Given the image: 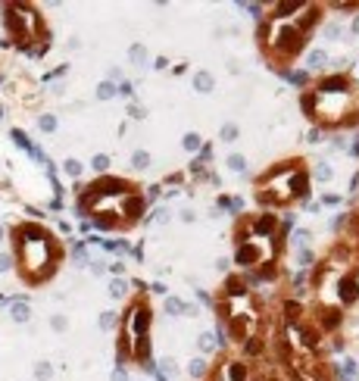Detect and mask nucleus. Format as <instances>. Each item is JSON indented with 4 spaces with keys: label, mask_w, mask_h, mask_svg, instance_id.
<instances>
[{
    "label": "nucleus",
    "mask_w": 359,
    "mask_h": 381,
    "mask_svg": "<svg viewBox=\"0 0 359 381\" xmlns=\"http://www.w3.org/2000/svg\"><path fill=\"white\" fill-rule=\"evenodd\" d=\"M38 129H41L44 135H53V132L60 129V122H57V116H53V113H41V116H38Z\"/></svg>",
    "instance_id": "nucleus-30"
},
{
    "label": "nucleus",
    "mask_w": 359,
    "mask_h": 381,
    "mask_svg": "<svg viewBox=\"0 0 359 381\" xmlns=\"http://www.w3.org/2000/svg\"><path fill=\"white\" fill-rule=\"evenodd\" d=\"M219 141H225V144L241 141V125H238V122H222V129H219Z\"/></svg>",
    "instance_id": "nucleus-25"
},
{
    "label": "nucleus",
    "mask_w": 359,
    "mask_h": 381,
    "mask_svg": "<svg viewBox=\"0 0 359 381\" xmlns=\"http://www.w3.org/2000/svg\"><path fill=\"white\" fill-rule=\"evenodd\" d=\"M128 60H131V66H138V69H147V66H150V53H147V47H144V44H131V47H128Z\"/></svg>",
    "instance_id": "nucleus-19"
},
{
    "label": "nucleus",
    "mask_w": 359,
    "mask_h": 381,
    "mask_svg": "<svg viewBox=\"0 0 359 381\" xmlns=\"http://www.w3.org/2000/svg\"><path fill=\"white\" fill-rule=\"evenodd\" d=\"M312 241H316L312 228H294V231H291V247H294V250H303V247H309Z\"/></svg>",
    "instance_id": "nucleus-20"
},
{
    "label": "nucleus",
    "mask_w": 359,
    "mask_h": 381,
    "mask_svg": "<svg viewBox=\"0 0 359 381\" xmlns=\"http://www.w3.org/2000/svg\"><path fill=\"white\" fill-rule=\"evenodd\" d=\"M150 66H153L156 72H163V69H172V63H169V57H163V53H159V57H156V60H153Z\"/></svg>",
    "instance_id": "nucleus-49"
},
{
    "label": "nucleus",
    "mask_w": 359,
    "mask_h": 381,
    "mask_svg": "<svg viewBox=\"0 0 359 381\" xmlns=\"http://www.w3.org/2000/svg\"><path fill=\"white\" fill-rule=\"evenodd\" d=\"M106 272H110L113 278H125V263H122V260H116V263L106 266Z\"/></svg>",
    "instance_id": "nucleus-42"
},
{
    "label": "nucleus",
    "mask_w": 359,
    "mask_h": 381,
    "mask_svg": "<svg viewBox=\"0 0 359 381\" xmlns=\"http://www.w3.org/2000/svg\"><path fill=\"white\" fill-rule=\"evenodd\" d=\"M337 300L344 306H353L359 300V278L353 275V272H347V275L337 278Z\"/></svg>",
    "instance_id": "nucleus-6"
},
{
    "label": "nucleus",
    "mask_w": 359,
    "mask_h": 381,
    "mask_svg": "<svg viewBox=\"0 0 359 381\" xmlns=\"http://www.w3.org/2000/svg\"><path fill=\"white\" fill-rule=\"evenodd\" d=\"M13 141L19 144V147H25V150H28V138H25V132H19V129H13Z\"/></svg>",
    "instance_id": "nucleus-52"
},
{
    "label": "nucleus",
    "mask_w": 359,
    "mask_h": 381,
    "mask_svg": "<svg viewBox=\"0 0 359 381\" xmlns=\"http://www.w3.org/2000/svg\"><path fill=\"white\" fill-rule=\"evenodd\" d=\"M4 241H7V225L0 222V244H4Z\"/></svg>",
    "instance_id": "nucleus-59"
},
{
    "label": "nucleus",
    "mask_w": 359,
    "mask_h": 381,
    "mask_svg": "<svg viewBox=\"0 0 359 381\" xmlns=\"http://www.w3.org/2000/svg\"><path fill=\"white\" fill-rule=\"evenodd\" d=\"M119 97H125V100L131 103V100H134V84H131V81H122V84H119Z\"/></svg>",
    "instance_id": "nucleus-43"
},
{
    "label": "nucleus",
    "mask_w": 359,
    "mask_h": 381,
    "mask_svg": "<svg viewBox=\"0 0 359 381\" xmlns=\"http://www.w3.org/2000/svg\"><path fill=\"white\" fill-rule=\"evenodd\" d=\"M13 250H16L13 257L19 260V272L28 284L47 281L60 263V244L53 241V234L31 222L13 228Z\"/></svg>",
    "instance_id": "nucleus-1"
},
{
    "label": "nucleus",
    "mask_w": 359,
    "mask_h": 381,
    "mask_svg": "<svg viewBox=\"0 0 359 381\" xmlns=\"http://www.w3.org/2000/svg\"><path fill=\"white\" fill-rule=\"evenodd\" d=\"M185 372H188L194 381H206L209 372H212V366H209V359H206V356H194L188 366H185Z\"/></svg>",
    "instance_id": "nucleus-11"
},
{
    "label": "nucleus",
    "mask_w": 359,
    "mask_h": 381,
    "mask_svg": "<svg viewBox=\"0 0 359 381\" xmlns=\"http://www.w3.org/2000/svg\"><path fill=\"white\" fill-rule=\"evenodd\" d=\"M63 172H66L69 178H81V172H84V166H81V159H75V156H69V159L63 162Z\"/></svg>",
    "instance_id": "nucleus-32"
},
{
    "label": "nucleus",
    "mask_w": 359,
    "mask_h": 381,
    "mask_svg": "<svg viewBox=\"0 0 359 381\" xmlns=\"http://www.w3.org/2000/svg\"><path fill=\"white\" fill-rule=\"evenodd\" d=\"M191 88L197 91V94H212V91H215V75L209 69H197L191 75Z\"/></svg>",
    "instance_id": "nucleus-10"
},
{
    "label": "nucleus",
    "mask_w": 359,
    "mask_h": 381,
    "mask_svg": "<svg viewBox=\"0 0 359 381\" xmlns=\"http://www.w3.org/2000/svg\"><path fill=\"white\" fill-rule=\"evenodd\" d=\"M331 150H337V153H344V150H347L344 135H334V138H331Z\"/></svg>",
    "instance_id": "nucleus-50"
},
{
    "label": "nucleus",
    "mask_w": 359,
    "mask_h": 381,
    "mask_svg": "<svg viewBox=\"0 0 359 381\" xmlns=\"http://www.w3.org/2000/svg\"><path fill=\"white\" fill-rule=\"evenodd\" d=\"M10 303V319L16 322V325H28L31 322V303L25 300V297H13V300H7Z\"/></svg>",
    "instance_id": "nucleus-9"
},
{
    "label": "nucleus",
    "mask_w": 359,
    "mask_h": 381,
    "mask_svg": "<svg viewBox=\"0 0 359 381\" xmlns=\"http://www.w3.org/2000/svg\"><path fill=\"white\" fill-rule=\"evenodd\" d=\"M309 185H312V178L303 169L300 159L275 162L268 172H262L256 178V203H262V206L309 203Z\"/></svg>",
    "instance_id": "nucleus-2"
},
{
    "label": "nucleus",
    "mask_w": 359,
    "mask_h": 381,
    "mask_svg": "<svg viewBox=\"0 0 359 381\" xmlns=\"http://www.w3.org/2000/svg\"><path fill=\"white\" fill-rule=\"evenodd\" d=\"M268 381H284V378H268Z\"/></svg>",
    "instance_id": "nucleus-60"
},
{
    "label": "nucleus",
    "mask_w": 359,
    "mask_h": 381,
    "mask_svg": "<svg viewBox=\"0 0 359 381\" xmlns=\"http://www.w3.org/2000/svg\"><path fill=\"white\" fill-rule=\"evenodd\" d=\"M178 219H182V222H185V225H194V222H197V213H194V209H191V206H185V209H182V213H178Z\"/></svg>",
    "instance_id": "nucleus-48"
},
{
    "label": "nucleus",
    "mask_w": 359,
    "mask_h": 381,
    "mask_svg": "<svg viewBox=\"0 0 359 381\" xmlns=\"http://www.w3.org/2000/svg\"><path fill=\"white\" fill-rule=\"evenodd\" d=\"M219 209H225L228 216H235V219H241L244 216V200L235 194H219Z\"/></svg>",
    "instance_id": "nucleus-13"
},
{
    "label": "nucleus",
    "mask_w": 359,
    "mask_h": 381,
    "mask_svg": "<svg viewBox=\"0 0 359 381\" xmlns=\"http://www.w3.org/2000/svg\"><path fill=\"white\" fill-rule=\"evenodd\" d=\"M328 63H331L328 50H325V47H312V50L306 53V57H303V66H300V69H306L309 75H312V72H325V69H328Z\"/></svg>",
    "instance_id": "nucleus-7"
},
{
    "label": "nucleus",
    "mask_w": 359,
    "mask_h": 381,
    "mask_svg": "<svg viewBox=\"0 0 359 381\" xmlns=\"http://www.w3.org/2000/svg\"><path fill=\"white\" fill-rule=\"evenodd\" d=\"M153 372H156L159 378L172 381V378H175V372H178V362H175V356H159V359L153 362Z\"/></svg>",
    "instance_id": "nucleus-16"
},
{
    "label": "nucleus",
    "mask_w": 359,
    "mask_h": 381,
    "mask_svg": "<svg viewBox=\"0 0 359 381\" xmlns=\"http://www.w3.org/2000/svg\"><path fill=\"white\" fill-rule=\"evenodd\" d=\"M215 269H219V272H228V269H231V257H219V260H215Z\"/></svg>",
    "instance_id": "nucleus-55"
},
{
    "label": "nucleus",
    "mask_w": 359,
    "mask_h": 381,
    "mask_svg": "<svg viewBox=\"0 0 359 381\" xmlns=\"http://www.w3.org/2000/svg\"><path fill=\"white\" fill-rule=\"evenodd\" d=\"M215 350H219V337H215V331H200L197 334V356H212Z\"/></svg>",
    "instance_id": "nucleus-12"
},
{
    "label": "nucleus",
    "mask_w": 359,
    "mask_h": 381,
    "mask_svg": "<svg viewBox=\"0 0 359 381\" xmlns=\"http://www.w3.org/2000/svg\"><path fill=\"white\" fill-rule=\"evenodd\" d=\"M350 31H353V34H356V38H359V13H356V16H353V19H350Z\"/></svg>",
    "instance_id": "nucleus-57"
},
{
    "label": "nucleus",
    "mask_w": 359,
    "mask_h": 381,
    "mask_svg": "<svg viewBox=\"0 0 359 381\" xmlns=\"http://www.w3.org/2000/svg\"><path fill=\"white\" fill-rule=\"evenodd\" d=\"M212 156H215V150H212V144H203V150L197 153V159H200L203 166H209V162H212Z\"/></svg>",
    "instance_id": "nucleus-40"
},
{
    "label": "nucleus",
    "mask_w": 359,
    "mask_h": 381,
    "mask_svg": "<svg viewBox=\"0 0 359 381\" xmlns=\"http://www.w3.org/2000/svg\"><path fill=\"white\" fill-rule=\"evenodd\" d=\"M113 97H119V84H113V81H100L97 84V100H113Z\"/></svg>",
    "instance_id": "nucleus-28"
},
{
    "label": "nucleus",
    "mask_w": 359,
    "mask_h": 381,
    "mask_svg": "<svg viewBox=\"0 0 359 381\" xmlns=\"http://www.w3.org/2000/svg\"><path fill=\"white\" fill-rule=\"evenodd\" d=\"M131 381H144V378H131Z\"/></svg>",
    "instance_id": "nucleus-61"
},
{
    "label": "nucleus",
    "mask_w": 359,
    "mask_h": 381,
    "mask_svg": "<svg viewBox=\"0 0 359 381\" xmlns=\"http://www.w3.org/2000/svg\"><path fill=\"white\" fill-rule=\"evenodd\" d=\"M87 269H91V275H97V278L106 275V263H103V260H91V263H87Z\"/></svg>",
    "instance_id": "nucleus-41"
},
{
    "label": "nucleus",
    "mask_w": 359,
    "mask_h": 381,
    "mask_svg": "<svg viewBox=\"0 0 359 381\" xmlns=\"http://www.w3.org/2000/svg\"><path fill=\"white\" fill-rule=\"evenodd\" d=\"M50 378H53L50 362H34V381H50Z\"/></svg>",
    "instance_id": "nucleus-33"
},
{
    "label": "nucleus",
    "mask_w": 359,
    "mask_h": 381,
    "mask_svg": "<svg viewBox=\"0 0 359 381\" xmlns=\"http://www.w3.org/2000/svg\"><path fill=\"white\" fill-rule=\"evenodd\" d=\"M197 306H200V303H206V306H215V300H212V294L209 291H203V287H197Z\"/></svg>",
    "instance_id": "nucleus-44"
},
{
    "label": "nucleus",
    "mask_w": 359,
    "mask_h": 381,
    "mask_svg": "<svg viewBox=\"0 0 359 381\" xmlns=\"http://www.w3.org/2000/svg\"><path fill=\"white\" fill-rule=\"evenodd\" d=\"M225 69H228V75H241V72H244L238 60H228V63H225Z\"/></svg>",
    "instance_id": "nucleus-53"
},
{
    "label": "nucleus",
    "mask_w": 359,
    "mask_h": 381,
    "mask_svg": "<svg viewBox=\"0 0 359 381\" xmlns=\"http://www.w3.org/2000/svg\"><path fill=\"white\" fill-rule=\"evenodd\" d=\"M340 322H344L340 306H322L319 310V331H334V328H340Z\"/></svg>",
    "instance_id": "nucleus-8"
},
{
    "label": "nucleus",
    "mask_w": 359,
    "mask_h": 381,
    "mask_svg": "<svg viewBox=\"0 0 359 381\" xmlns=\"http://www.w3.org/2000/svg\"><path fill=\"white\" fill-rule=\"evenodd\" d=\"M284 78L291 81V84H297V88H303V91L312 84V75H309L306 69H300V66H297V69H287V72H284Z\"/></svg>",
    "instance_id": "nucleus-22"
},
{
    "label": "nucleus",
    "mask_w": 359,
    "mask_h": 381,
    "mask_svg": "<svg viewBox=\"0 0 359 381\" xmlns=\"http://www.w3.org/2000/svg\"><path fill=\"white\" fill-rule=\"evenodd\" d=\"M322 34H325V41H340V38H344V25H340L337 19H331V22H325Z\"/></svg>",
    "instance_id": "nucleus-29"
},
{
    "label": "nucleus",
    "mask_w": 359,
    "mask_h": 381,
    "mask_svg": "<svg viewBox=\"0 0 359 381\" xmlns=\"http://www.w3.org/2000/svg\"><path fill=\"white\" fill-rule=\"evenodd\" d=\"M13 263H16L13 253H0V275H7V272L13 269Z\"/></svg>",
    "instance_id": "nucleus-39"
},
{
    "label": "nucleus",
    "mask_w": 359,
    "mask_h": 381,
    "mask_svg": "<svg viewBox=\"0 0 359 381\" xmlns=\"http://www.w3.org/2000/svg\"><path fill=\"white\" fill-rule=\"evenodd\" d=\"M163 310H166V316H182V313H185V300L175 297V294H169V297L163 300Z\"/></svg>",
    "instance_id": "nucleus-27"
},
{
    "label": "nucleus",
    "mask_w": 359,
    "mask_h": 381,
    "mask_svg": "<svg viewBox=\"0 0 359 381\" xmlns=\"http://www.w3.org/2000/svg\"><path fill=\"white\" fill-rule=\"evenodd\" d=\"M128 287H131L128 278H110V284H106V294H110L113 300H125V297H128Z\"/></svg>",
    "instance_id": "nucleus-18"
},
{
    "label": "nucleus",
    "mask_w": 359,
    "mask_h": 381,
    "mask_svg": "<svg viewBox=\"0 0 359 381\" xmlns=\"http://www.w3.org/2000/svg\"><path fill=\"white\" fill-rule=\"evenodd\" d=\"M119 322H122V316H119L116 310H103V313L97 316V328H100V331H116Z\"/></svg>",
    "instance_id": "nucleus-21"
},
{
    "label": "nucleus",
    "mask_w": 359,
    "mask_h": 381,
    "mask_svg": "<svg viewBox=\"0 0 359 381\" xmlns=\"http://www.w3.org/2000/svg\"><path fill=\"white\" fill-rule=\"evenodd\" d=\"M188 66H191V63H185V60L175 63V66H172V75H188Z\"/></svg>",
    "instance_id": "nucleus-54"
},
{
    "label": "nucleus",
    "mask_w": 359,
    "mask_h": 381,
    "mask_svg": "<svg viewBox=\"0 0 359 381\" xmlns=\"http://www.w3.org/2000/svg\"><path fill=\"white\" fill-rule=\"evenodd\" d=\"M50 328L57 331V334H63V331H69V319L63 316V313H53L50 316Z\"/></svg>",
    "instance_id": "nucleus-34"
},
{
    "label": "nucleus",
    "mask_w": 359,
    "mask_h": 381,
    "mask_svg": "<svg viewBox=\"0 0 359 381\" xmlns=\"http://www.w3.org/2000/svg\"><path fill=\"white\" fill-rule=\"evenodd\" d=\"M4 25L10 41H16L22 50H28L34 41H47V28L41 22V16L28 4H7L4 7Z\"/></svg>",
    "instance_id": "nucleus-3"
},
{
    "label": "nucleus",
    "mask_w": 359,
    "mask_h": 381,
    "mask_svg": "<svg viewBox=\"0 0 359 381\" xmlns=\"http://www.w3.org/2000/svg\"><path fill=\"white\" fill-rule=\"evenodd\" d=\"M144 213H147V200H144V194H128L122 197V206H119V216H122V225H138L144 219Z\"/></svg>",
    "instance_id": "nucleus-4"
},
{
    "label": "nucleus",
    "mask_w": 359,
    "mask_h": 381,
    "mask_svg": "<svg viewBox=\"0 0 359 381\" xmlns=\"http://www.w3.org/2000/svg\"><path fill=\"white\" fill-rule=\"evenodd\" d=\"M303 138H306V144H322V138H325V132H322L319 125H309V129H306V135H303Z\"/></svg>",
    "instance_id": "nucleus-36"
},
{
    "label": "nucleus",
    "mask_w": 359,
    "mask_h": 381,
    "mask_svg": "<svg viewBox=\"0 0 359 381\" xmlns=\"http://www.w3.org/2000/svg\"><path fill=\"white\" fill-rule=\"evenodd\" d=\"M110 166H113V156L110 153H94L91 156V169L97 175H110Z\"/></svg>",
    "instance_id": "nucleus-26"
},
{
    "label": "nucleus",
    "mask_w": 359,
    "mask_h": 381,
    "mask_svg": "<svg viewBox=\"0 0 359 381\" xmlns=\"http://www.w3.org/2000/svg\"><path fill=\"white\" fill-rule=\"evenodd\" d=\"M200 316V306L197 303H185V319H197Z\"/></svg>",
    "instance_id": "nucleus-51"
},
{
    "label": "nucleus",
    "mask_w": 359,
    "mask_h": 381,
    "mask_svg": "<svg viewBox=\"0 0 359 381\" xmlns=\"http://www.w3.org/2000/svg\"><path fill=\"white\" fill-rule=\"evenodd\" d=\"M322 206H340V194L325 191V194H322Z\"/></svg>",
    "instance_id": "nucleus-46"
},
{
    "label": "nucleus",
    "mask_w": 359,
    "mask_h": 381,
    "mask_svg": "<svg viewBox=\"0 0 359 381\" xmlns=\"http://www.w3.org/2000/svg\"><path fill=\"white\" fill-rule=\"evenodd\" d=\"M178 185H185V172H169L166 181H163V188H178Z\"/></svg>",
    "instance_id": "nucleus-37"
},
{
    "label": "nucleus",
    "mask_w": 359,
    "mask_h": 381,
    "mask_svg": "<svg viewBox=\"0 0 359 381\" xmlns=\"http://www.w3.org/2000/svg\"><path fill=\"white\" fill-rule=\"evenodd\" d=\"M347 153H350V156H359V138H356L353 144H347Z\"/></svg>",
    "instance_id": "nucleus-56"
},
{
    "label": "nucleus",
    "mask_w": 359,
    "mask_h": 381,
    "mask_svg": "<svg viewBox=\"0 0 359 381\" xmlns=\"http://www.w3.org/2000/svg\"><path fill=\"white\" fill-rule=\"evenodd\" d=\"M128 119H134V122L147 119V106H144V103H138V100H131V103H128Z\"/></svg>",
    "instance_id": "nucleus-35"
},
{
    "label": "nucleus",
    "mask_w": 359,
    "mask_h": 381,
    "mask_svg": "<svg viewBox=\"0 0 359 381\" xmlns=\"http://www.w3.org/2000/svg\"><path fill=\"white\" fill-rule=\"evenodd\" d=\"M147 222H153V225H169V222H172V209H169L166 203H156V206L147 213Z\"/></svg>",
    "instance_id": "nucleus-24"
},
{
    "label": "nucleus",
    "mask_w": 359,
    "mask_h": 381,
    "mask_svg": "<svg viewBox=\"0 0 359 381\" xmlns=\"http://www.w3.org/2000/svg\"><path fill=\"white\" fill-rule=\"evenodd\" d=\"M247 166H250V162H247V156H244L241 150H231V153L225 156V169H228L231 175H247Z\"/></svg>",
    "instance_id": "nucleus-14"
},
{
    "label": "nucleus",
    "mask_w": 359,
    "mask_h": 381,
    "mask_svg": "<svg viewBox=\"0 0 359 381\" xmlns=\"http://www.w3.org/2000/svg\"><path fill=\"white\" fill-rule=\"evenodd\" d=\"M110 381H131V375H128V369H125V366H116L113 375H110Z\"/></svg>",
    "instance_id": "nucleus-47"
},
{
    "label": "nucleus",
    "mask_w": 359,
    "mask_h": 381,
    "mask_svg": "<svg viewBox=\"0 0 359 381\" xmlns=\"http://www.w3.org/2000/svg\"><path fill=\"white\" fill-rule=\"evenodd\" d=\"M150 294H156V297L166 300V297H169V287H166L163 281H150Z\"/></svg>",
    "instance_id": "nucleus-45"
},
{
    "label": "nucleus",
    "mask_w": 359,
    "mask_h": 381,
    "mask_svg": "<svg viewBox=\"0 0 359 381\" xmlns=\"http://www.w3.org/2000/svg\"><path fill=\"white\" fill-rule=\"evenodd\" d=\"M219 369H222V375H225L228 381H250V378H253V369L247 366V359H231V356H225V359L219 362Z\"/></svg>",
    "instance_id": "nucleus-5"
},
{
    "label": "nucleus",
    "mask_w": 359,
    "mask_h": 381,
    "mask_svg": "<svg viewBox=\"0 0 359 381\" xmlns=\"http://www.w3.org/2000/svg\"><path fill=\"white\" fill-rule=\"evenodd\" d=\"M312 178L319 181V185H331V181H334V169L328 166L325 159H319V162H312Z\"/></svg>",
    "instance_id": "nucleus-23"
},
{
    "label": "nucleus",
    "mask_w": 359,
    "mask_h": 381,
    "mask_svg": "<svg viewBox=\"0 0 359 381\" xmlns=\"http://www.w3.org/2000/svg\"><path fill=\"white\" fill-rule=\"evenodd\" d=\"M244 353H247V356H262V353H265V341H262V337L244 341Z\"/></svg>",
    "instance_id": "nucleus-31"
},
{
    "label": "nucleus",
    "mask_w": 359,
    "mask_h": 381,
    "mask_svg": "<svg viewBox=\"0 0 359 381\" xmlns=\"http://www.w3.org/2000/svg\"><path fill=\"white\" fill-rule=\"evenodd\" d=\"M128 166H131L134 172H147V169L153 166V156H150V150H144V147L131 150V156H128Z\"/></svg>",
    "instance_id": "nucleus-15"
},
{
    "label": "nucleus",
    "mask_w": 359,
    "mask_h": 381,
    "mask_svg": "<svg viewBox=\"0 0 359 381\" xmlns=\"http://www.w3.org/2000/svg\"><path fill=\"white\" fill-rule=\"evenodd\" d=\"M159 194H163V185L156 181V185H150V188H147V194H144V200H147V206L159 200Z\"/></svg>",
    "instance_id": "nucleus-38"
},
{
    "label": "nucleus",
    "mask_w": 359,
    "mask_h": 381,
    "mask_svg": "<svg viewBox=\"0 0 359 381\" xmlns=\"http://www.w3.org/2000/svg\"><path fill=\"white\" fill-rule=\"evenodd\" d=\"M203 144H206V141H203L200 132H185V135H182V150H185V153H194V156H197V153L203 150Z\"/></svg>",
    "instance_id": "nucleus-17"
},
{
    "label": "nucleus",
    "mask_w": 359,
    "mask_h": 381,
    "mask_svg": "<svg viewBox=\"0 0 359 381\" xmlns=\"http://www.w3.org/2000/svg\"><path fill=\"white\" fill-rule=\"evenodd\" d=\"M356 191H359V175L350 178V194H356Z\"/></svg>",
    "instance_id": "nucleus-58"
}]
</instances>
